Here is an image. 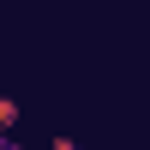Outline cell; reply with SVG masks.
<instances>
[{
  "mask_svg": "<svg viewBox=\"0 0 150 150\" xmlns=\"http://www.w3.org/2000/svg\"><path fill=\"white\" fill-rule=\"evenodd\" d=\"M18 126V102H12V96H0V132H12Z\"/></svg>",
  "mask_w": 150,
  "mask_h": 150,
  "instance_id": "1",
  "label": "cell"
},
{
  "mask_svg": "<svg viewBox=\"0 0 150 150\" xmlns=\"http://www.w3.org/2000/svg\"><path fill=\"white\" fill-rule=\"evenodd\" d=\"M42 150H78V144H72V138H48Z\"/></svg>",
  "mask_w": 150,
  "mask_h": 150,
  "instance_id": "2",
  "label": "cell"
},
{
  "mask_svg": "<svg viewBox=\"0 0 150 150\" xmlns=\"http://www.w3.org/2000/svg\"><path fill=\"white\" fill-rule=\"evenodd\" d=\"M6 138H12V132H0V150H6Z\"/></svg>",
  "mask_w": 150,
  "mask_h": 150,
  "instance_id": "3",
  "label": "cell"
}]
</instances>
